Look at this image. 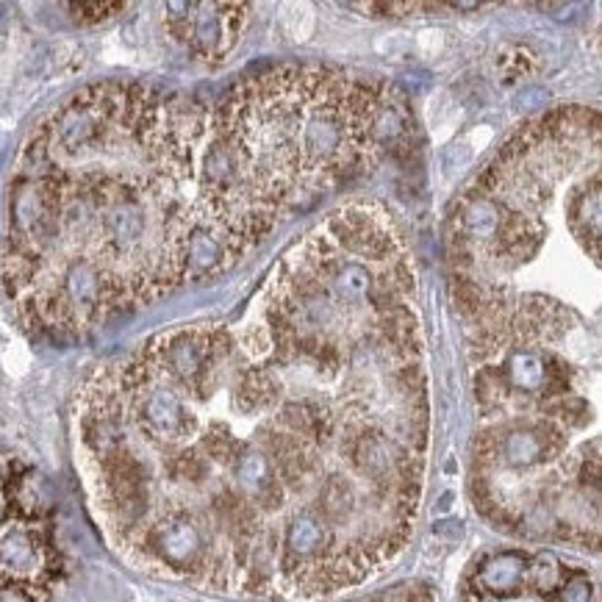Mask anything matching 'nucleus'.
Returning a JSON list of instances; mask_svg holds the SVG:
<instances>
[{"mask_svg": "<svg viewBox=\"0 0 602 602\" xmlns=\"http://www.w3.org/2000/svg\"><path fill=\"white\" fill-rule=\"evenodd\" d=\"M320 228L331 236L344 256L367 258L381 267L394 258L406 256L392 217L381 206H344L333 211Z\"/></svg>", "mask_w": 602, "mask_h": 602, "instance_id": "1", "label": "nucleus"}, {"mask_svg": "<svg viewBox=\"0 0 602 602\" xmlns=\"http://www.w3.org/2000/svg\"><path fill=\"white\" fill-rule=\"evenodd\" d=\"M245 3H192L186 45L206 62H222L242 37Z\"/></svg>", "mask_w": 602, "mask_h": 602, "instance_id": "2", "label": "nucleus"}, {"mask_svg": "<svg viewBox=\"0 0 602 602\" xmlns=\"http://www.w3.org/2000/svg\"><path fill=\"white\" fill-rule=\"evenodd\" d=\"M564 450L566 430L550 419H536V422L500 430L497 461L508 469H533L561 458Z\"/></svg>", "mask_w": 602, "mask_h": 602, "instance_id": "3", "label": "nucleus"}, {"mask_svg": "<svg viewBox=\"0 0 602 602\" xmlns=\"http://www.w3.org/2000/svg\"><path fill=\"white\" fill-rule=\"evenodd\" d=\"M170 253H175L178 261L184 264L186 281L214 278L220 272L231 270L236 261L242 258L234 247L228 245V239L222 236L220 228L209 217H197V214Z\"/></svg>", "mask_w": 602, "mask_h": 602, "instance_id": "4", "label": "nucleus"}, {"mask_svg": "<svg viewBox=\"0 0 602 602\" xmlns=\"http://www.w3.org/2000/svg\"><path fill=\"white\" fill-rule=\"evenodd\" d=\"M209 331L211 328H186V331L161 336L145 350V356L189 392V386L197 381V375L211 361Z\"/></svg>", "mask_w": 602, "mask_h": 602, "instance_id": "5", "label": "nucleus"}, {"mask_svg": "<svg viewBox=\"0 0 602 602\" xmlns=\"http://www.w3.org/2000/svg\"><path fill=\"white\" fill-rule=\"evenodd\" d=\"M336 547V533L314 508L297 511L283 530L281 569L286 580H295L306 566L320 561Z\"/></svg>", "mask_w": 602, "mask_h": 602, "instance_id": "6", "label": "nucleus"}, {"mask_svg": "<svg viewBox=\"0 0 602 602\" xmlns=\"http://www.w3.org/2000/svg\"><path fill=\"white\" fill-rule=\"evenodd\" d=\"M150 553H156L172 569H197L206 558V533L189 514H167L148 533Z\"/></svg>", "mask_w": 602, "mask_h": 602, "instance_id": "7", "label": "nucleus"}, {"mask_svg": "<svg viewBox=\"0 0 602 602\" xmlns=\"http://www.w3.org/2000/svg\"><path fill=\"white\" fill-rule=\"evenodd\" d=\"M136 411L145 433L156 442H184L197 430V417L172 386H153L148 394L139 397Z\"/></svg>", "mask_w": 602, "mask_h": 602, "instance_id": "8", "label": "nucleus"}, {"mask_svg": "<svg viewBox=\"0 0 602 602\" xmlns=\"http://www.w3.org/2000/svg\"><path fill=\"white\" fill-rule=\"evenodd\" d=\"M56 289L75 311L78 328H86L103 317V289H106V270L92 258H70L64 267Z\"/></svg>", "mask_w": 602, "mask_h": 602, "instance_id": "9", "label": "nucleus"}, {"mask_svg": "<svg viewBox=\"0 0 602 602\" xmlns=\"http://www.w3.org/2000/svg\"><path fill=\"white\" fill-rule=\"evenodd\" d=\"M48 569L42 541L25 525H0V578L31 580Z\"/></svg>", "mask_w": 602, "mask_h": 602, "instance_id": "10", "label": "nucleus"}, {"mask_svg": "<svg viewBox=\"0 0 602 602\" xmlns=\"http://www.w3.org/2000/svg\"><path fill=\"white\" fill-rule=\"evenodd\" d=\"M511 206H505L503 200L486 195L480 189H472L467 195L458 200V209H455V234H461L467 239L469 245H492L497 234H500V225L505 220V211Z\"/></svg>", "mask_w": 602, "mask_h": 602, "instance_id": "11", "label": "nucleus"}, {"mask_svg": "<svg viewBox=\"0 0 602 602\" xmlns=\"http://www.w3.org/2000/svg\"><path fill=\"white\" fill-rule=\"evenodd\" d=\"M278 428L292 433L300 442L311 444V447H328L336 442L339 425L328 408L311 400V397H300V400H286L278 408Z\"/></svg>", "mask_w": 602, "mask_h": 602, "instance_id": "12", "label": "nucleus"}, {"mask_svg": "<svg viewBox=\"0 0 602 602\" xmlns=\"http://www.w3.org/2000/svg\"><path fill=\"white\" fill-rule=\"evenodd\" d=\"M478 591L492 594V597H514L525 589L528 583V555L516 553V550H505V553H494L483 558L475 575Z\"/></svg>", "mask_w": 602, "mask_h": 602, "instance_id": "13", "label": "nucleus"}, {"mask_svg": "<svg viewBox=\"0 0 602 602\" xmlns=\"http://www.w3.org/2000/svg\"><path fill=\"white\" fill-rule=\"evenodd\" d=\"M600 200V172H594L591 181L575 189V195L569 197V206H566L572 234L583 239L594 261L600 258Z\"/></svg>", "mask_w": 602, "mask_h": 602, "instance_id": "14", "label": "nucleus"}, {"mask_svg": "<svg viewBox=\"0 0 602 602\" xmlns=\"http://www.w3.org/2000/svg\"><path fill=\"white\" fill-rule=\"evenodd\" d=\"M283 383L270 367H247L239 381H236L234 400L239 411L245 414H258L270 411L281 403Z\"/></svg>", "mask_w": 602, "mask_h": 602, "instance_id": "15", "label": "nucleus"}, {"mask_svg": "<svg viewBox=\"0 0 602 602\" xmlns=\"http://www.w3.org/2000/svg\"><path fill=\"white\" fill-rule=\"evenodd\" d=\"M314 511L331 525V528H339V525H347L358 511V492L356 483L350 478H344L342 472H333L328 478L322 480L320 492H317V503H314Z\"/></svg>", "mask_w": 602, "mask_h": 602, "instance_id": "16", "label": "nucleus"}, {"mask_svg": "<svg viewBox=\"0 0 602 602\" xmlns=\"http://www.w3.org/2000/svg\"><path fill=\"white\" fill-rule=\"evenodd\" d=\"M503 375L511 392L528 394V397H539L541 386H544V361H541V350L533 347H511L505 353V361L500 364Z\"/></svg>", "mask_w": 602, "mask_h": 602, "instance_id": "17", "label": "nucleus"}, {"mask_svg": "<svg viewBox=\"0 0 602 602\" xmlns=\"http://www.w3.org/2000/svg\"><path fill=\"white\" fill-rule=\"evenodd\" d=\"M9 508H14L20 516H28V519H37V516H45L53 505V494H50L48 480L42 478L39 472H23L17 478L9 480Z\"/></svg>", "mask_w": 602, "mask_h": 602, "instance_id": "18", "label": "nucleus"}, {"mask_svg": "<svg viewBox=\"0 0 602 602\" xmlns=\"http://www.w3.org/2000/svg\"><path fill=\"white\" fill-rule=\"evenodd\" d=\"M231 469H234L239 494L247 497L250 503H253L256 497H261V494L267 492L272 483L278 480V475H275V469H272L270 464V458L261 453L258 447H250V444H245V450L239 453V458H236Z\"/></svg>", "mask_w": 602, "mask_h": 602, "instance_id": "19", "label": "nucleus"}, {"mask_svg": "<svg viewBox=\"0 0 602 602\" xmlns=\"http://www.w3.org/2000/svg\"><path fill=\"white\" fill-rule=\"evenodd\" d=\"M539 408L544 419L561 425L564 430L586 428L591 422V406L578 394H564V397H555V400H539Z\"/></svg>", "mask_w": 602, "mask_h": 602, "instance_id": "20", "label": "nucleus"}, {"mask_svg": "<svg viewBox=\"0 0 602 602\" xmlns=\"http://www.w3.org/2000/svg\"><path fill=\"white\" fill-rule=\"evenodd\" d=\"M511 386L505 381L503 367H494V364H486V367L478 369L475 375V397H478V406L492 414L497 408H503L508 400H511Z\"/></svg>", "mask_w": 602, "mask_h": 602, "instance_id": "21", "label": "nucleus"}, {"mask_svg": "<svg viewBox=\"0 0 602 602\" xmlns=\"http://www.w3.org/2000/svg\"><path fill=\"white\" fill-rule=\"evenodd\" d=\"M245 450V444L236 439L228 425L214 422L203 436H200V453L206 455L214 464L222 467H234V461L239 458V453Z\"/></svg>", "mask_w": 602, "mask_h": 602, "instance_id": "22", "label": "nucleus"}, {"mask_svg": "<svg viewBox=\"0 0 602 602\" xmlns=\"http://www.w3.org/2000/svg\"><path fill=\"white\" fill-rule=\"evenodd\" d=\"M392 386L394 394L400 397L403 406H417V403H428V375L422 369V361L417 364H403V367L392 369Z\"/></svg>", "mask_w": 602, "mask_h": 602, "instance_id": "23", "label": "nucleus"}, {"mask_svg": "<svg viewBox=\"0 0 602 602\" xmlns=\"http://www.w3.org/2000/svg\"><path fill=\"white\" fill-rule=\"evenodd\" d=\"M566 572L553 553H539L528 558V583L539 594H555L564 583Z\"/></svg>", "mask_w": 602, "mask_h": 602, "instance_id": "24", "label": "nucleus"}, {"mask_svg": "<svg viewBox=\"0 0 602 602\" xmlns=\"http://www.w3.org/2000/svg\"><path fill=\"white\" fill-rule=\"evenodd\" d=\"M450 295H453L458 311L472 320L480 308H483V303H486V297H489V286H483L480 281H475L472 275L455 272L453 281H450Z\"/></svg>", "mask_w": 602, "mask_h": 602, "instance_id": "25", "label": "nucleus"}, {"mask_svg": "<svg viewBox=\"0 0 602 602\" xmlns=\"http://www.w3.org/2000/svg\"><path fill=\"white\" fill-rule=\"evenodd\" d=\"M497 70L505 78V84H516L519 78H528L536 70V53L525 45H505L497 53Z\"/></svg>", "mask_w": 602, "mask_h": 602, "instance_id": "26", "label": "nucleus"}, {"mask_svg": "<svg viewBox=\"0 0 602 602\" xmlns=\"http://www.w3.org/2000/svg\"><path fill=\"white\" fill-rule=\"evenodd\" d=\"M209 472L211 461L200 450H181L170 461V475L175 480H181V483L197 486V483H203V480L209 478Z\"/></svg>", "mask_w": 602, "mask_h": 602, "instance_id": "27", "label": "nucleus"}, {"mask_svg": "<svg viewBox=\"0 0 602 602\" xmlns=\"http://www.w3.org/2000/svg\"><path fill=\"white\" fill-rule=\"evenodd\" d=\"M125 3H70L67 12L73 14L75 23L81 25H98L109 20L117 12H123Z\"/></svg>", "mask_w": 602, "mask_h": 602, "instance_id": "28", "label": "nucleus"}, {"mask_svg": "<svg viewBox=\"0 0 602 602\" xmlns=\"http://www.w3.org/2000/svg\"><path fill=\"white\" fill-rule=\"evenodd\" d=\"M558 600L561 602H597L594 594V583L586 572H572L566 575L561 589H558Z\"/></svg>", "mask_w": 602, "mask_h": 602, "instance_id": "29", "label": "nucleus"}, {"mask_svg": "<svg viewBox=\"0 0 602 602\" xmlns=\"http://www.w3.org/2000/svg\"><path fill=\"white\" fill-rule=\"evenodd\" d=\"M242 353H245L247 358H270L272 356L270 331H267L264 325H261V328L250 325V328L242 333Z\"/></svg>", "mask_w": 602, "mask_h": 602, "instance_id": "30", "label": "nucleus"}, {"mask_svg": "<svg viewBox=\"0 0 602 602\" xmlns=\"http://www.w3.org/2000/svg\"><path fill=\"white\" fill-rule=\"evenodd\" d=\"M0 602H34V594L23 580L0 578Z\"/></svg>", "mask_w": 602, "mask_h": 602, "instance_id": "31", "label": "nucleus"}, {"mask_svg": "<svg viewBox=\"0 0 602 602\" xmlns=\"http://www.w3.org/2000/svg\"><path fill=\"white\" fill-rule=\"evenodd\" d=\"M433 533H436V536L447 533L450 539H461V533H464V525H461V522H439V525L433 528Z\"/></svg>", "mask_w": 602, "mask_h": 602, "instance_id": "32", "label": "nucleus"}, {"mask_svg": "<svg viewBox=\"0 0 602 602\" xmlns=\"http://www.w3.org/2000/svg\"><path fill=\"white\" fill-rule=\"evenodd\" d=\"M406 602H433V594H430L425 586H419V589L408 591V600Z\"/></svg>", "mask_w": 602, "mask_h": 602, "instance_id": "33", "label": "nucleus"}, {"mask_svg": "<svg viewBox=\"0 0 602 602\" xmlns=\"http://www.w3.org/2000/svg\"><path fill=\"white\" fill-rule=\"evenodd\" d=\"M6 516H9V500H6V494H0V525L6 522Z\"/></svg>", "mask_w": 602, "mask_h": 602, "instance_id": "34", "label": "nucleus"}, {"mask_svg": "<svg viewBox=\"0 0 602 602\" xmlns=\"http://www.w3.org/2000/svg\"><path fill=\"white\" fill-rule=\"evenodd\" d=\"M3 483H6V464L0 461V486H3Z\"/></svg>", "mask_w": 602, "mask_h": 602, "instance_id": "35", "label": "nucleus"}]
</instances>
